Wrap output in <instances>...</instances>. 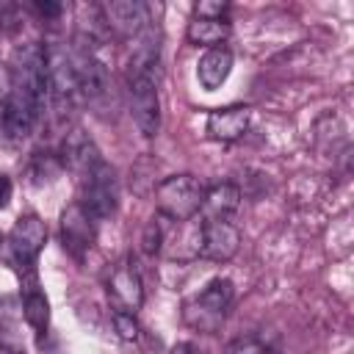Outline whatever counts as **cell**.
Segmentation results:
<instances>
[{"instance_id":"6da1fadb","label":"cell","mask_w":354,"mask_h":354,"mask_svg":"<svg viewBox=\"0 0 354 354\" xmlns=\"http://www.w3.org/2000/svg\"><path fill=\"white\" fill-rule=\"evenodd\" d=\"M8 88L25 94L28 100H33L39 108L47 100V58H44V44L39 41H28L19 44L11 55V66H8Z\"/></svg>"},{"instance_id":"7a4b0ae2","label":"cell","mask_w":354,"mask_h":354,"mask_svg":"<svg viewBox=\"0 0 354 354\" xmlns=\"http://www.w3.org/2000/svg\"><path fill=\"white\" fill-rule=\"evenodd\" d=\"M205 185L194 174H171L158 183L155 188V205L158 213L169 221H191L202 207Z\"/></svg>"},{"instance_id":"3957f363","label":"cell","mask_w":354,"mask_h":354,"mask_svg":"<svg viewBox=\"0 0 354 354\" xmlns=\"http://www.w3.org/2000/svg\"><path fill=\"white\" fill-rule=\"evenodd\" d=\"M232 293H235V288L230 279H224V277L210 279L191 301H185V307H183L185 324L196 332H216L232 304Z\"/></svg>"},{"instance_id":"277c9868","label":"cell","mask_w":354,"mask_h":354,"mask_svg":"<svg viewBox=\"0 0 354 354\" xmlns=\"http://www.w3.org/2000/svg\"><path fill=\"white\" fill-rule=\"evenodd\" d=\"M44 58H47V100L53 102L58 116H66L80 97L75 61L66 53V47H61L58 41L44 44Z\"/></svg>"},{"instance_id":"5b68a950","label":"cell","mask_w":354,"mask_h":354,"mask_svg":"<svg viewBox=\"0 0 354 354\" xmlns=\"http://www.w3.org/2000/svg\"><path fill=\"white\" fill-rule=\"evenodd\" d=\"M80 205L88 210L94 221L111 218L119 207V177L108 160H100L80 180Z\"/></svg>"},{"instance_id":"8992f818","label":"cell","mask_w":354,"mask_h":354,"mask_svg":"<svg viewBox=\"0 0 354 354\" xmlns=\"http://www.w3.org/2000/svg\"><path fill=\"white\" fill-rule=\"evenodd\" d=\"M130 116L144 138H155L160 130V97L155 75H127Z\"/></svg>"},{"instance_id":"52a82bcc","label":"cell","mask_w":354,"mask_h":354,"mask_svg":"<svg viewBox=\"0 0 354 354\" xmlns=\"http://www.w3.org/2000/svg\"><path fill=\"white\" fill-rule=\"evenodd\" d=\"M72 61H75V72H77L80 97L91 105H102L111 97V72H108V66L97 58L94 47L86 44V41H80L77 55H72Z\"/></svg>"},{"instance_id":"ba28073f","label":"cell","mask_w":354,"mask_h":354,"mask_svg":"<svg viewBox=\"0 0 354 354\" xmlns=\"http://www.w3.org/2000/svg\"><path fill=\"white\" fill-rule=\"evenodd\" d=\"M6 241H8V249L17 260V266L22 271H33V263L47 243V227L36 213H25L14 221Z\"/></svg>"},{"instance_id":"9c48e42d","label":"cell","mask_w":354,"mask_h":354,"mask_svg":"<svg viewBox=\"0 0 354 354\" xmlns=\"http://www.w3.org/2000/svg\"><path fill=\"white\" fill-rule=\"evenodd\" d=\"M41 108L19 91H6L0 102V133L6 141H22L30 136Z\"/></svg>"},{"instance_id":"30bf717a","label":"cell","mask_w":354,"mask_h":354,"mask_svg":"<svg viewBox=\"0 0 354 354\" xmlns=\"http://www.w3.org/2000/svg\"><path fill=\"white\" fill-rule=\"evenodd\" d=\"M94 238H97L94 218L88 216V210L80 202H72L61 213V243H64V249L75 260H83L94 246Z\"/></svg>"},{"instance_id":"8fae6325","label":"cell","mask_w":354,"mask_h":354,"mask_svg":"<svg viewBox=\"0 0 354 354\" xmlns=\"http://www.w3.org/2000/svg\"><path fill=\"white\" fill-rule=\"evenodd\" d=\"M58 160H61V166L69 169L77 180H83V177L102 160V155H100L97 144L91 141V136H88L83 127H72V130L66 133L64 144H61Z\"/></svg>"},{"instance_id":"7c38bea8","label":"cell","mask_w":354,"mask_h":354,"mask_svg":"<svg viewBox=\"0 0 354 354\" xmlns=\"http://www.w3.org/2000/svg\"><path fill=\"white\" fill-rule=\"evenodd\" d=\"M241 246V232L232 221H202L199 254L213 263H227Z\"/></svg>"},{"instance_id":"4fadbf2b","label":"cell","mask_w":354,"mask_h":354,"mask_svg":"<svg viewBox=\"0 0 354 354\" xmlns=\"http://www.w3.org/2000/svg\"><path fill=\"white\" fill-rule=\"evenodd\" d=\"M102 22H105V28L130 39V36H141L147 30L149 11L141 0H111L102 6Z\"/></svg>"},{"instance_id":"5bb4252c","label":"cell","mask_w":354,"mask_h":354,"mask_svg":"<svg viewBox=\"0 0 354 354\" xmlns=\"http://www.w3.org/2000/svg\"><path fill=\"white\" fill-rule=\"evenodd\" d=\"M108 296H111L113 307L124 310V313H136L144 304V282L133 263L124 260V263L113 266V271L108 277Z\"/></svg>"},{"instance_id":"9a60e30c","label":"cell","mask_w":354,"mask_h":354,"mask_svg":"<svg viewBox=\"0 0 354 354\" xmlns=\"http://www.w3.org/2000/svg\"><path fill=\"white\" fill-rule=\"evenodd\" d=\"M249 124H252L249 105H230L207 113V136L216 141H235L249 130Z\"/></svg>"},{"instance_id":"2e32d148","label":"cell","mask_w":354,"mask_h":354,"mask_svg":"<svg viewBox=\"0 0 354 354\" xmlns=\"http://www.w3.org/2000/svg\"><path fill=\"white\" fill-rule=\"evenodd\" d=\"M238 207H241V191L232 183H216L205 188L199 213L205 216V221H230Z\"/></svg>"},{"instance_id":"e0dca14e","label":"cell","mask_w":354,"mask_h":354,"mask_svg":"<svg viewBox=\"0 0 354 354\" xmlns=\"http://www.w3.org/2000/svg\"><path fill=\"white\" fill-rule=\"evenodd\" d=\"M232 72V53L227 47L207 50L196 64V77L207 91H216Z\"/></svg>"},{"instance_id":"ac0fdd59","label":"cell","mask_w":354,"mask_h":354,"mask_svg":"<svg viewBox=\"0 0 354 354\" xmlns=\"http://www.w3.org/2000/svg\"><path fill=\"white\" fill-rule=\"evenodd\" d=\"M22 315H25L28 326L36 335H44L47 332V326H50V301H47V296L39 288V282H36L33 274L28 277L25 290H22Z\"/></svg>"},{"instance_id":"d6986e66","label":"cell","mask_w":354,"mask_h":354,"mask_svg":"<svg viewBox=\"0 0 354 354\" xmlns=\"http://www.w3.org/2000/svg\"><path fill=\"white\" fill-rule=\"evenodd\" d=\"M230 22L227 19H205V17H194L188 22V41L191 44H199V47H221V41H227L230 36Z\"/></svg>"},{"instance_id":"ffe728a7","label":"cell","mask_w":354,"mask_h":354,"mask_svg":"<svg viewBox=\"0 0 354 354\" xmlns=\"http://www.w3.org/2000/svg\"><path fill=\"white\" fill-rule=\"evenodd\" d=\"M61 169L64 166H61L58 155H50V152L41 155V152H36L33 160H30V166H28V177H30V183L41 185V183H50Z\"/></svg>"},{"instance_id":"44dd1931","label":"cell","mask_w":354,"mask_h":354,"mask_svg":"<svg viewBox=\"0 0 354 354\" xmlns=\"http://www.w3.org/2000/svg\"><path fill=\"white\" fill-rule=\"evenodd\" d=\"M111 321H113V329L122 340H138L141 335V326L136 321V313H124V310H113L111 313Z\"/></svg>"},{"instance_id":"7402d4cb","label":"cell","mask_w":354,"mask_h":354,"mask_svg":"<svg viewBox=\"0 0 354 354\" xmlns=\"http://www.w3.org/2000/svg\"><path fill=\"white\" fill-rule=\"evenodd\" d=\"M221 354H268V348H266V343H263L260 337L246 335V337L230 340V343L221 348Z\"/></svg>"},{"instance_id":"603a6c76","label":"cell","mask_w":354,"mask_h":354,"mask_svg":"<svg viewBox=\"0 0 354 354\" xmlns=\"http://www.w3.org/2000/svg\"><path fill=\"white\" fill-rule=\"evenodd\" d=\"M160 243H163V227L152 218V221L144 227L141 246H144V252H147V254H155V252H160Z\"/></svg>"},{"instance_id":"cb8c5ba5","label":"cell","mask_w":354,"mask_h":354,"mask_svg":"<svg viewBox=\"0 0 354 354\" xmlns=\"http://www.w3.org/2000/svg\"><path fill=\"white\" fill-rule=\"evenodd\" d=\"M227 11H230V6L221 0H216V3L205 0V3L194 6V17H205V19H227Z\"/></svg>"},{"instance_id":"d4e9b609","label":"cell","mask_w":354,"mask_h":354,"mask_svg":"<svg viewBox=\"0 0 354 354\" xmlns=\"http://www.w3.org/2000/svg\"><path fill=\"white\" fill-rule=\"evenodd\" d=\"M33 8H36V14L44 17V19H47V17H58V14L64 11V6H61V3H53V0H44V3L39 0V3H33Z\"/></svg>"},{"instance_id":"484cf974","label":"cell","mask_w":354,"mask_h":354,"mask_svg":"<svg viewBox=\"0 0 354 354\" xmlns=\"http://www.w3.org/2000/svg\"><path fill=\"white\" fill-rule=\"evenodd\" d=\"M11 191H14L11 177H8V174H0V210L8 207V202H11Z\"/></svg>"},{"instance_id":"4316f807","label":"cell","mask_w":354,"mask_h":354,"mask_svg":"<svg viewBox=\"0 0 354 354\" xmlns=\"http://www.w3.org/2000/svg\"><path fill=\"white\" fill-rule=\"evenodd\" d=\"M171 354H202V348L196 343H177L171 348Z\"/></svg>"},{"instance_id":"83f0119b","label":"cell","mask_w":354,"mask_h":354,"mask_svg":"<svg viewBox=\"0 0 354 354\" xmlns=\"http://www.w3.org/2000/svg\"><path fill=\"white\" fill-rule=\"evenodd\" d=\"M0 354H19V351H11V348H3V346H0Z\"/></svg>"},{"instance_id":"f1b7e54d","label":"cell","mask_w":354,"mask_h":354,"mask_svg":"<svg viewBox=\"0 0 354 354\" xmlns=\"http://www.w3.org/2000/svg\"><path fill=\"white\" fill-rule=\"evenodd\" d=\"M0 241H3V235H0Z\"/></svg>"}]
</instances>
